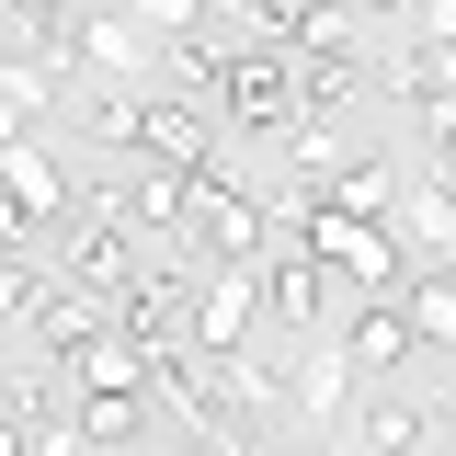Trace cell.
<instances>
[{
    "label": "cell",
    "instance_id": "1",
    "mask_svg": "<svg viewBox=\"0 0 456 456\" xmlns=\"http://www.w3.org/2000/svg\"><path fill=\"white\" fill-rule=\"evenodd\" d=\"M263 320H274V285L251 274V263H217V274L194 285V308H183V331H194V354H206V365H228Z\"/></svg>",
    "mask_w": 456,
    "mask_h": 456
},
{
    "label": "cell",
    "instance_id": "2",
    "mask_svg": "<svg viewBox=\"0 0 456 456\" xmlns=\"http://www.w3.org/2000/svg\"><path fill=\"white\" fill-rule=\"evenodd\" d=\"M285 240H308L331 274H365V285L399 274V240H388L377 217H342V206H297V217H285Z\"/></svg>",
    "mask_w": 456,
    "mask_h": 456
},
{
    "label": "cell",
    "instance_id": "3",
    "mask_svg": "<svg viewBox=\"0 0 456 456\" xmlns=\"http://www.w3.org/2000/svg\"><path fill=\"white\" fill-rule=\"evenodd\" d=\"M308 114V92H297V69L263 46H240V69H228V126H251V137H285Z\"/></svg>",
    "mask_w": 456,
    "mask_h": 456
},
{
    "label": "cell",
    "instance_id": "4",
    "mask_svg": "<svg viewBox=\"0 0 456 456\" xmlns=\"http://www.w3.org/2000/svg\"><path fill=\"white\" fill-rule=\"evenodd\" d=\"M57 263H69V285H92V297H126V285H137V251H126V228H114V217L57 228Z\"/></svg>",
    "mask_w": 456,
    "mask_h": 456
},
{
    "label": "cell",
    "instance_id": "5",
    "mask_svg": "<svg viewBox=\"0 0 456 456\" xmlns=\"http://www.w3.org/2000/svg\"><path fill=\"white\" fill-rule=\"evenodd\" d=\"M183 228H194L217 263H251V251H263V206H251L240 183H194V217H183Z\"/></svg>",
    "mask_w": 456,
    "mask_h": 456
},
{
    "label": "cell",
    "instance_id": "6",
    "mask_svg": "<svg viewBox=\"0 0 456 456\" xmlns=\"http://www.w3.org/2000/svg\"><path fill=\"white\" fill-rule=\"evenodd\" d=\"M0 183H12V206H23L35 228H57V217H69V183H57V160L35 149V137H12V149H0Z\"/></svg>",
    "mask_w": 456,
    "mask_h": 456
},
{
    "label": "cell",
    "instance_id": "7",
    "mask_svg": "<svg viewBox=\"0 0 456 456\" xmlns=\"http://www.w3.org/2000/svg\"><path fill=\"white\" fill-rule=\"evenodd\" d=\"M342 342H354V365H365V377H388V365H411V342H422V331H411V308H399V297H365Z\"/></svg>",
    "mask_w": 456,
    "mask_h": 456
},
{
    "label": "cell",
    "instance_id": "8",
    "mask_svg": "<svg viewBox=\"0 0 456 456\" xmlns=\"http://www.w3.org/2000/svg\"><path fill=\"white\" fill-rule=\"evenodd\" d=\"M137 149L206 183V149H217V137H206V114H194V103H149V126H137Z\"/></svg>",
    "mask_w": 456,
    "mask_h": 456
},
{
    "label": "cell",
    "instance_id": "9",
    "mask_svg": "<svg viewBox=\"0 0 456 456\" xmlns=\"http://www.w3.org/2000/svg\"><path fill=\"white\" fill-rule=\"evenodd\" d=\"M263 285H274V320H285V331H320V320H308V308H320V251H308V240H285V263Z\"/></svg>",
    "mask_w": 456,
    "mask_h": 456
},
{
    "label": "cell",
    "instance_id": "10",
    "mask_svg": "<svg viewBox=\"0 0 456 456\" xmlns=\"http://www.w3.org/2000/svg\"><path fill=\"white\" fill-rule=\"evenodd\" d=\"M354 388V342H308V365H297V411H342Z\"/></svg>",
    "mask_w": 456,
    "mask_h": 456
},
{
    "label": "cell",
    "instance_id": "11",
    "mask_svg": "<svg viewBox=\"0 0 456 456\" xmlns=\"http://www.w3.org/2000/svg\"><path fill=\"white\" fill-rule=\"evenodd\" d=\"M422 445H434V422H422L411 399H377V411H365V456H422Z\"/></svg>",
    "mask_w": 456,
    "mask_h": 456
},
{
    "label": "cell",
    "instance_id": "12",
    "mask_svg": "<svg viewBox=\"0 0 456 456\" xmlns=\"http://www.w3.org/2000/svg\"><path fill=\"white\" fill-rule=\"evenodd\" d=\"M411 331L434 342V354H456V274H422V285H411Z\"/></svg>",
    "mask_w": 456,
    "mask_h": 456
},
{
    "label": "cell",
    "instance_id": "13",
    "mask_svg": "<svg viewBox=\"0 0 456 456\" xmlns=\"http://www.w3.org/2000/svg\"><path fill=\"white\" fill-rule=\"evenodd\" d=\"M320 206H342V217H377V228H388V171H377V160H354L331 194H320Z\"/></svg>",
    "mask_w": 456,
    "mask_h": 456
},
{
    "label": "cell",
    "instance_id": "14",
    "mask_svg": "<svg viewBox=\"0 0 456 456\" xmlns=\"http://www.w3.org/2000/svg\"><path fill=\"white\" fill-rule=\"evenodd\" d=\"M46 92H57V57H23V46H12V126L46 103Z\"/></svg>",
    "mask_w": 456,
    "mask_h": 456
},
{
    "label": "cell",
    "instance_id": "15",
    "mask_svg": "<svg viewBox=\"0 0 456 456\" xmlns=\"http://www.w3.org/2000/svg\"><path fill=\"white\" fill-rule=\"evenodd\" d=\"M411 35L422 46H456V0H411Z\"/></svg>",
    "mask_w": 456,
    "mask_h": 456
}]
</instances>
